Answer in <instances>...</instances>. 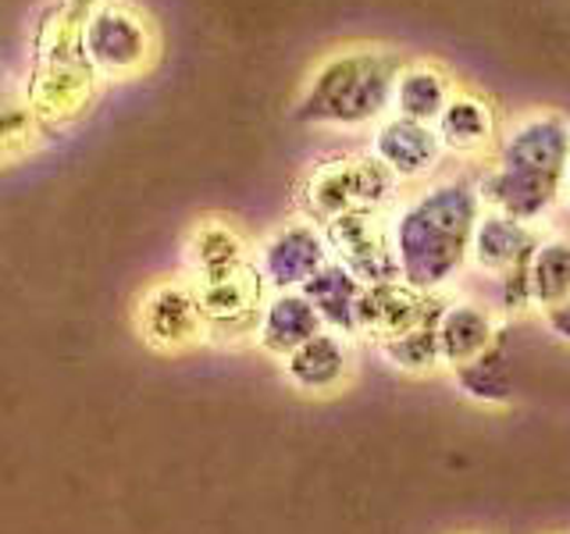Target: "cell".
Masks as SVG:
<instances>
[{"label": "cell", "mask_w": 570, "mask_h": 534, "mask_svg": "<svg viewBox=\"0 0 570 534\" xmlns=\"http://www.w3.org/2000/svg\"><path fill=\"white\" fill-rule=\"evenodd\" d=\"M43 136V125L29 111L26 89L0 79V165L26 157Z\"/></svg>", "instance_id": "24"}, {"label": "cell", "mask_w": 570, "mask_h": 534, "mask_svg": "<svg viewBox=\"0 0 570 534\" xmlns=\"http://www.w3.org/2000/svg\"><path fill=\"white\" fill-rule=\"evenodd\" d=\"M442 307V303H439ZM435 317H424L421 325H414L410 332L389 338V343H379L374 353L382 356V360L400 370V374H410V378H428V374H439L442 370V360H439V343H435Z\"/></svg>", "instance_id": "23"}, {"label": "cell", "mask_w": 570, "mask_h": 534, "mask_svg": "<svg viewBox=\"0 0 570 534\" xmlns=\"http://www.w3.org/2000/svg\"><path fill=\"white\" fill-rule=\"evenodd\" d=\"M403 50L389 43H343L325 50L303 76L289 118L307 129H367L389 115Z\"/></svg>", "instance_id": "3"}, {"label": "cell", "mask_w": 570, "mask_h": 534, "mask_svg": "<svg viewBox=\"0 0 570 534\" xmlns=\"http://www.w3.org/2000/svg\"><path fill=\"white\" fill-rule=\"evenodd\" d=\"M481 214L474 175L428 178L385 210L400 278L424 296H445L468 271V249Z\"/></svg>", "instance_id": "1"}, {"label": "cell", "mask_w": 570, "mask_h": 534, "mask_svg": "<svg viewBox=\"0 0 570 534\" xmlns=\"http://www.w3.org/2000/svg\"><path fill=\"white\" fill-rule=\"evenodd\" d=\"M567 314H570V307H557V310H546V314H539V320H542V328L557 338L560 346H567Z\"/></svg>", "instance_id": "25"}, {"label": "cell", "mask_w": 570, "mask_h": 534, "mask_svg": "<svg viewBox=\"0 0 570 534\" xmlns=\"http://www.w3.org/2000/svg\"><path fill=\"white\" fill-rule=\"evenodd\" d=\"M503 335H507V320L492 310V303L468 299V296H442V307L435 317L442 370L471 364L474 356L489 353Z\"/></svg>", "instance_id": "15"}, {"label": "cell", "mask_w": 570, "mask_h": 534, "mask_svg": "<svg viewBox=\"0 0 570 534\" xmlns=\"http://www.w3.org/2000/svg\"><path fill=\"white\" fill-rule=\"evenodd\" d=\"M403 189L374 165L367 154H343L328 157L307 171L299 182V210L314 225H325L343 214L364 210H389Z\"/></svg>", "instance_id": "6"}, {"label": "cell", "mask_w": 570, "mask_h": 534, "mask_svg": "<svg viewBox=\"0 0 570 534\" xmlns=\"http://www.w3.org/2000/svg\"><path fill=\"white\" fill-rule=\"evenodd\" d=\"M435 136L442 154H450L456 160H481L489 157L499 136V118L489 97H481L478 89L460 86L453 89V97L445 100L442 115L435 118Z\"/></svg>", "instance_id": "16"}, {"label": "cell", "mask_w": 570, "mask_h": 534, "mask_svg": "<svg viewBox=\"0 0 570 534\" xmlns=\"http://www.w3.org/2000/svg\"><path fill=\"white\" fill-rule=\"evenodd\" d=\"M567 136L560 107H528L499 125L489 168L474 178L481 210L542 228L567 192Z\"/></svg>", "instance_id": "2"}, {"label": "cell", "mask_w": 570, "mask_h": 534, "mask_svg": "<svg viewBox=\"0 0 570 534\" xmlns=\"http://www.w3.org/2000/svg\"><path fill=\"white\" fill-rule=\"evenodd\" d=\"M82 50L104 82H132L150 76L160 58L157 22L132 0H97L82 22Z\"/></svg>", "instance_id": "5"}, {"label": "cell", "mask_w": 570, "mask_h": 534, "mask_svg": "<svg viewBox=\"0 0 570 534\" xmlns=\"http://www.w3.org/2000/svg\"><path fill=\"white\" fill-rule=\"evenodd\" d=\"M524 285L534 314L570 307V249L557 231H542L524 264Z\"/></svg>", "instance_id": "20"}, {"label": "cell", "mask_w": 570, "mask_h": 534, "mask_svg": "<svg viewBox=\"0 0 570 534\" xmlns=\"http://www.w3.org/2000/svg\"><path fill=\"white\" fill-rule=\"evenodd\" d=\"M539 236H542V228L503 218V214H495V210H481L474 236H471V249H468V267H474L478 275H485L492 281L510 271H521Z\"/></svg>", "instance_id": "17"}, {"label": "cell", "mask_w": 570, "mask_h": 534, "mask_svg": "<svg viewBox=\"0 0 570 534\" xmlns=\"http://www.w3.org/2000/svg\"><path fill=\"white\" fill-rule=\"evenodd\" d=\"M450 374H453V385L463 399H471L485 409L513 406V367H510V353H507L503 338H499L489 353L474 356L471 364L453 367Z\"/></svg>", "instance_id": "22"}, {"label": "cell", "mask_w": 570, "mask_h": 534, "mask_svg": "<svg viewBox=\"0 0 570 534\" xmlns=\"http://www.w3.org/2000/svg\"><path fill=\"white\" fill-rule=\"evenodd\" d=\"M278 367H282L285 385L299 392V396H311V399L338 396V392L350 388L356 374V338L321 328L303 346L285 353Z\"/></svg>", "instance_id": "11"}, {"label": "cell", "mask_w": 570, "mask_h": 534, "mask_svg": "<svg viewBox=\"0 0 570 534\" xmlns=\"http://www.w3.org/2000/svg\"><path fill=\"white\" fill-rule=\"evenodd\" d=\"M97 0H50L32 32V68L26 79L29 111L43 129L79 121L97 97V76L82 50V22Z\"/></svg>", "instance_id": "4"}, {"label": "cell", "mask_w": 570, "mask_h": 534, "mask_svg": "<svg viewBox=\"0 0 570 534\" xmlns=\"http://www.w3.org/2000/svg\"><path fill=\"white\" fill-rule=\"evenodd\" d=\"M453 89H456V79L439 61H428V58L403 61L396 71V82H392L389 115L435 125L445 100L453 97Z\"/></svg>", "instance_id": "18"}, {"label": "cell", "mask_w": 570, "mask_h": 534, "mask_svg": "<svg viewBox=\"0 0 570 534\" xmlns=\"http://www.w3.org/2000/svg\"><path fill=\"white\" fill-rule=\"evenodd\" d=\"M468 534H481V531H468Z\"/></svg>", "instance_id": "26"}, {"label": "cell", "mask_w": 570, "mask_h": 534, "mask_svg": "<svg viewBox=\"0 0 570 534\" xmlns=\"http://www.w3.org/2000/svg\"><path fill=\"white\" fill-rule=\"evenodd\" d=\"M317 332H321V320L299 289L267 293L261 317H257L254 346L264 356H272V360H282L285 353H293L296 346H303Z\"/></svg>", "instance_id": "19"}, {"label": "cell", "mask_w": 570, "mask_h": 534, "mask_svg": "<svg viewBox=\"0 0 570 534\" xmlns=\"http://www.w3.org/2000/svg\"><path fill=\"white\" fill-rule=\"evenodd\" d=\"M439 303L442 296H424L417 289H410L403 278L364 285L353 314V338L371 346L389 343V338L421 325L424 317H432L439 310Z\"/></svg>", "instance_id": "13"}, {"label": "cell", "mask_w": 570, "mask_h": 534, "mask_svg": "<svg viewBox=\"0 0 570 534\" xmlns=\"http://www.w3.org/2000/svg\"><path fill=\"white\" fill-rule=\"evenodd\" d=\"M317 228H321V239H325L328 260L343 267V271H350L361 285L400 278L385 210L343 214V218H332Z\"/></svg>", "instance_id": "8"}, {"label": "cell", "mask_w": 570, "mask_h": 534, "mask_svg": "<svg viewBox=\"0 0 570 534\" xmlns=\"http://www.w3.org/2000/svg\"><path fill=\"white\" fill-rule=\"evenodd\" d=\"M364 285L356 281L350 271H343L338 264H325L303 281V296L314 307L321 328L338 332V335H350L353 338V314H356V299H361Z\"/></svg>", "instance_id": "21"}, {"label": "cell", "mask_w": 570, "mask_h": 534, "mask_svg": "<svg viewBox=\"0 0 570 534\" xmlns=\"http://www.w3.org/2000/svg\"><path fill=\"white\" fill-rule=\"evenodd\" d=\"M193 289H196V303H200V314H204L207 343H218V346L254 343L257 317L267 299V285L257 275V267H246V271L222 278V281L193 285Z\"/></svg>", "instance_id": "9"}, {"label": "cell", "mask_w": 570, "mask_h": 534, "mask_svg": "<svg viewBox=\"0 0 570 534\" xmlns=\"http://www.w3.org/2000/svg\"><path fill=\"white\" fill-rule=\"evenodd\" d=\"M136 335L154 353H186L207 343L204 314L186 275H160L136 296Z\"/></svg>", "instance_id": "7"}, {"label": "cell", "mask_w": 570, "mask_h": 534, "mask_svg": "<svg viewBox=\"0 0 570 534\" xmlns=\"http://www.w3.org/2000/svg\"><path fill=\"white\" fill-rule=\"evenodd\" d=\"M367 157L403 189V186H421L428 178H435L445 154L439 147V136L432 125L385 115L371 132Z\"/></svg>", "instance_id": "12"}, {"label": "cell", "mask_w": 570, "mask_h": 534, "mask_svg": "<svg viewBox=\"0 0 570 534\" xmlns=\"http://www.w3.org/2000/svg\"><path fill=\"white\" fill-rule=\"evenodd\" d=\"M183 264L193 285L222 281L254 267V243L246 239V231L232 218L207 214V218H196L193 228L186 231Z\"/></svg>", "instance_id": "14"}, {"label": "cell", "mask_w": 570, "mask_h": 534, "mask_svg": "<svg viewBox=\"0 0 570 534\" xmlns=\"http://www.w3.org/2000/svg\"><path fill=\"white\" fill-rule=\"evenodd\" d=\"M325 264H328L325 239H321V228L307 218H293V221L275 225L254 246V267L264 278L267 293L303 289V281Z\"/></svg>", "instance_id": "10"}]
</instances>
